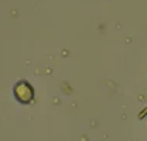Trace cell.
Instances as JSON below:
<instances>
[{
    "label": "cell",
    "mask_w": 147,
    "mask_h": 141,
    "mask_svg": "<svg viewBox=\"0 0 147 141\" xmlns=\"http://www.w3.org/2000/svg\"><path fill=\"white\" fill-rule=\"evenodd\" d=\"M16 95H17V98L23 101V102H26V101L31 99V96H33V92H31V88L26 85V84H20L19 87H16Z\"/></svg>",
    "instance_id": "1"
}]
</instances>
